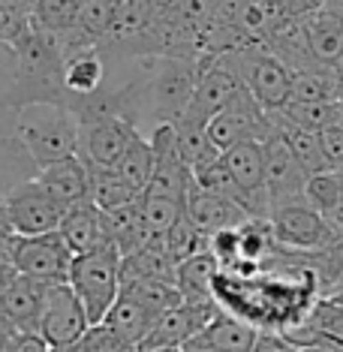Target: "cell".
I'll return each instance as SVG.
<instances>
[{
	"label": "cell",
	"mask_w": 343,
	"mask_h": 352,
	"mask_svg": "<svg viewBox=\"0 0 343 352\" xmlns=\"http://www.w3.org/2000/svg\"><path fill=\"white\" fill-rule=\"evenodd\" d=\"M12 54V82L6 102L19 111L36 102L67 106V87H63V54L52 36L30 30L10 49Z\"/></svg>",
	"instance_id": "cell-1"
},
{
	"label": "cell",
	"mask_w": 343,
	"mask_h": 352,
	"mask_svg": "<svg viewBox=\"0 0 343 352\" xmlns=\"http://www.w3.org/2000/svg\"><path fill=\"white\" fill-rule=\"evenodd\" d=\"M3 202H6V211H10L15 235H25V238L58 232L63 211H67L60 202H54V199L45 193V187L36 178L12 184L3 193Z\"/></svg>",
	"instance_id": "cell-8"
},
{
	"label": "cell",
	"mask_w": 343,
	"mask_h": 352,
	"mask_svg": "<svg viewBox=\"0 0 343 352\" xmlns=\"http://www.w3.org/2000/svg\"><path fill=\"white\" fill-rule=\"evenodd\" d=\"M271 115V124H274V130L286 139V145L292 148L295 160H298L301 166H305L307 175H319V172H331L329 169V160L322 154V145H319V135L310 133V130H301V126L289 124L280 111H268Z\"/></svg>",
	"instance_id": "cell-25"
},
{
	"label": "cell",
	"mask_w": 343,
	"mask_h": 352,
	"mask_svg": "<svg viewBox=\"0 0 343 352\" xmlns=\"http://www.w3.org/2000/svg\"><path fill=\"white\" fill-rule=\"evenodd\" d=\"M220 304L208 301V304H193V301H181L178 307L166 310L163 316L154 322L148 340L139 349H184L196 334H202V328L217 316ZM135 349V352H139Z\"/></svg>",
	"instance_id": "cell-14"
},
{
	"label": "cell",
	"mask_w": 343,
	"mask_h": 352,
	"mask_svg": "<svg viewBox=\"0 0 343 352\" xmlns=\"http://www.w3.org/2000/svg\"><path fill=\"white\" fill-rule=\"evenodd\" d=\"M0 6H6V0H0Z\"/></svg>",
	"instance_id": "cell-48"
},
{
	"label": "cell",
	"mask_w": 343,
	"mask_h": 352,
	"mask_svg": "<svg viewBox=\"0 0 343 352\" xmlns=\"http://www.w3.org/2000/svg\"><path fill=\"white\" fill-rule=\"evenodd\" d=\"M253 352H298V346L283 331H259Z\"/></svg>",
	"instance_id": "cell-38"
},
{
	"label": "cell",
	"mask_w": 343,
	"mask_h": 352,
	"mask_svg": "<svg viewBox=\"0 0 343 352\" xmlns=\"http://www.w3.org/2000/svg\"><path fill=\"white\" fill-rule=\"evenodd\" d=\"M154 148H151L148 139H142V135H135L130 142V148H126V154L121 157V163H118V172H121V178L130 184L139 196L148 193L151 187V178H154Z\"/></svg>",
	"instance_id": "cell-29"
},
{
	"label": "cell",
	"mask_w": 343,
	"mask_h": 352,
	"mask_svg": "<svg viewBox=\"0 0 343 352\" xmlns=\"http://www.w3.org/2000/svg\"><path fill=\"white\" fill-rule=\"evenodd\" d=\"M289 100L292 102H340V76L331 73V69L292 73Z\"/></svg>",
	"instance_id": "cell-27"
},
{
	"label": "cell",
	"mask_w": 343,
	"mask_h": 352,
	"mask_svg": "<svg viewBox=\"0 0 343 352\" xmlns=\"http://www.w3.org/2000/svg\"><path fill=\"white\" fill-rule=\"evenodd\" d=\"M67 283L85 304L91 325H100L121 295V253L111 244H102L91 253L76 256Z\"/></svg>",
	"instance_id": "cell-3"
},
{
	"label": "cell",
	"mask_w": 343,
	"mask_h": 352,
	"mask_svg": "<svg viewBox=\"0 0 343 352\" xmlns=\"http://www.w3.org/2000/svg\"><path fill=\"white\" fill-rule=\"evenodd\" d=\"M262 145H265V184H268L271 211L280 205L307 202L305 190H307L310 175L305 172V166L295 160L292 148L286 145V139L274 130Z\"/></svg>",
	"instance_id": "cell-13"
},
{
	"label": "cell",
	"mask_w": 343,
	"mask_h": 352,
	"mask_svg": "<svg viewBox=\"0 0 343 352\" xmlns=\"http://www.w3.org/2000/svg\"><path fill=\"white\" fill-rule=\"evenodd\" d=\"M102 229H106V244H111L118 253L130 256L139 247L148 244V226L145 217H142V199L133 205L115 208V211H102Z\"/></svg>",
	"instance_id": "cell-22"
},
{
	"label": "cell",
	"mask_w": 343,
	"mask_h": 352,
	"mask_svg": "<svg viewBox=\"0 0 343 352\" xmlns=\"http://www.w3.org/2000/svg\"><path fill=\"white\" fill-rule=\"evenodd\" d=\"M12 238H15V229H12V220H10V211H6L3 196H0V247H6V250H10Z\"/></svg>",
	"instance_id": "cell-40"
},
{
	"label": "cell",
	"mask_w": 343,
	"mask_h": 352,
	"mask_svg": "<svg viewBox=\"0 0 343 352\" xmlns=\"http://www.w3.org/2000/svg\"><path fill=\"white\" fill-rule=\"evenodd\" d=\"M15 274H19V271H15L6 259H0V295H3V289L12 283V277H15Z\"/></svg>",
	"instance_id": "cell-41"
},
{
	"label": "cell",
	"mask_w": 343,
	"mask_h": 352,
	"mask_svg": "<svg viewBox=\"0 0 343 352\" xmlns=\"http://www.w3.org/2000/svg\"><path fill=\"white\" fill-rule=\"evenodd\" d=\"M78 10L82 0H36L30 10V25L39 34L60 39L78 25Z\"/></svg>",
	"instance_id": "cell-26"
},
{
	"label": "cell",
	"mask_w": 343,
	"mask_h": 352,
	"mask_svg": "<svg viewBox=\"0 0 343 352\" xmlns=\"http://www.w3.org/2000/svg\"><path fill=\"white\" fill-rule=\"evenodd\" d=\"M277 111L289 124L301 126V130H310V133H322L343 121V102H292L289 100Z\"/></svg>",
	"instance_id": "cell-28"
},
{
	"label": "cell",
	"mask_w": 343,
	"mask_h": 352,
	"mask_svg": "<svg viewBox=\"0 0 343 352\" xmlns=\"http://www.w3.org/2000/svg\"><path fill=\"white\" fill-rule=\"evenodd\" d=\"M184 214H187L184 202H175V199L166 196H142V217H145L151 238H163Z\"/></svg>",
	"instance_id": "cell-33"
},
{
	"label": "cell",
	"mask_w": 343,
	"mask_h": 352,
	"mask_svg": "<svg viewBox=\"0 0 343 352\" xmlns=\"http://www.w3.org/2000/svg\"><path fill=\"white\" fill-rule=\"evenodd\" d=\"M139 352H181V349H139Z\"/></svg>",
	"instance_id": "cell-46"
},
{
	"label": "cell",
	"mask_w": 343,
	"mask_h": 352,
	"mask_svg": "<svg viewBox=\"0 0 343 352\" xmlns=\"http://www.w3.org/2000/svg\"><path fill=\"white\" fill-rule=\"evenodd\" d=\"M76 253L67 247V241L58 232L49 235H15L10 244V265L25 277H34L39 283H67L69 265Z\"/></svg>",
	"instance_id": "cell-5"
},
{
	"label": "cell",
	"mask_w": 343,
	"mask_h": 352,
	"mask_svg": "<svg viewBox=\"0 0 343 352\" xmlns=\"http://www.w3.org/2000/svg\"><path fill=\"white\" fill-rule=\"evenodd\" d=\"M259 338V328L244 322L241 316L229 314V310H217V316L202 328V334H196L190 343L214 352H253Z\"/></svg>",
	"instance_id": "cell-17"
},
{
	"label": "cell",
	"mask_w": 343,
	"mask_h": 352,
	"mask_svg": "<svg viewBox=\"0 0 343 352\" xmlns=\"http://www.w3.org/2000/svg\"><path fill=\"white\" fill-rule=\"evenodd\" d=\"M157 3H166V0H157Z\"/></svg>",
	"instance_id": "cell-49"
},
{
	"label": "cell",
	"mask_w": 343,
	"mask_h": 352,
	"mask_svg": "<svg viewBox=\"0 0 343 352\" xmlns=\"http://www.w3.org/2000/svg\"><path fill=\"white\" fill-rule=\"evenodd\" d=\"M157 319L159 316H154L148 307H142L133 295L121 292L118 301L111 304V310L106 314V319H102V325H109L111 331L130 346V352H135L148 340V334H151V328H154Z\"/></svg>",
	"instance_id": "cell-21"
},
{
	"label": "cell",
	"mask_w": 343,
	"mask_h": 352,
	"mask_svg": "<svg viewBox=\"0 0 343 352\" xmlns=\"http://www.w3.org/2000/svg\"><path fill=\"white\" fill-rule=\"evenodd\" d=\"M298 352H322V349H313V346H301Z\"/></svg>",
	"instance_id": "cell-47"
},
{
	"label": "cell",
	"mask_w": 343,
	"mask_h": 352,
	"mask_svg": "<svg viewBox=\"0 0 343 352\" xmlns=\"http://www.w3.org/2000/svg\"><path fill=\"white\" fill-rule=\"evenodd\" d=\"M49 352H78V343H69V346H49Z\"/></svg>",
	"instance_id": "cell-44"
},
{
	"label": "cell",
	"mask_w": 343,
	"mask_h": 352,
	"mask_svg": "<svg viewBox=\"0 0 343 352\" xmlns=\"http://www.w3.org/2000/svg\"><path fill=\"white\" fill-rule=\"evenodd\" d=\"M78 352H130V346L109 325H91L78 340Z\"/></svg>",
	"instance_id": "cell-36"
},
{
	"label": "cell",
	"mask_w": 343,
	"mask_h": 352,
	"mask_svg": "<svg viewBox=\"0 0 343 352\" xmlns=\"http://www.w3.org/2000/svg\"><path fill=\"white\" fill-rule=\"evenodd\" d=\"M343 193V172H319V175H310L307 178V190H305V199L310 208H316L325 220L331 217L334 205Z\"/></svg>",
	"instance_id": "cell-35"
},
{
	"label": "cell",
	"mask_w": 343,
	"mask_h": 352,
	"mask_svg": "<svg viewBox=\"0 0 343 352\" xmlns=\"http://www.w3.org/2000/svg\"><path fill=\"white\" fill-rule=\"evenodd\" d=\"M193 187L202 190V193H211V196H223V199H232V202L241 205V193H238L232 175H229L226 163H223V154L208 160V163L196 166L193 169ZM244 208V205H241Z\"/></svg>",
	"instance_id": "cell-32"
},
{
	"label": "cell",
	"mask_w": 343,
	"mask_h": 352,
	"mask_svg": "<svg viewBox=\"0 0 343 352\" xmlns=\"http://www.w3.org/2000/svg\"><path fill=\"white\" fill-rule=\"evenodd\" d=\"M121 292L133 295V298L139 301L142 307H148L154 316H163L166 310L178 307V304L184 301L181 298V292H178V286L159 283V280H124Z\"/></svg>",
	"instance_id": "cell-31"
},
{
	"label": "cell",
	"mask_w": 343,
	"mask_h": 352,
	"mask_svg": "<svg viewBox=\"0 0 343 352\" xmlns=\"http://www.w3.org/2000/svg\"><path fill=\"white\" fill-rule=\"evenodd\" d=\"M159 73L151 82V109L159 124H175L187 111L193 100L202 60H181V58H159Z\"/></svg>",
	"instance_id": "cell-9"
},
{
	"label": "cell",
	"mask_w": 343,
	"mask_h": 352,
	"mask_svg": "<svg viewBox=\"0 0 343 352\" xmlns=\"http://www.w3.org/2000/svg\"><path fill=\"white\" fill-rule=\"evenodd\" d=\"M325 3H329V0H280V10L286 19L295 21V19H305V15L322 10Z\"/></svg>",
	"instance_id": "cell-39"
},
{
	"label": "cell",
	"mask_w": 343,
	"mask_h": 352,
	"mask_svg": "<svg viewBox=\"0 0 343 352\" xmlns=\"http://www.w3.org/2000/svg\"><path fill=\"white\" fill-rule=\"evenodd\" d=\"M181 352H214V349H205V346H196V343H187Z\"/></svg>",
	"instance_id": "cell-45"
},
{
	"label": "cell",
	"mask_w": 343,
	"mask_h": 352,
	"mask_svg": "<svg viewBox=\"0 0 343 352\" xmlns=\"http://www.w3.org/2000/svg\"><path fill=\"white\" fill-rule=\"evenodd\" d=\"M15 334H19V331H15V328H12L10 322H6L3 316H0V349H3L6 343H10V340L15 338Z\"/></svg>",
	"instance_id": "cell-42"
},
{
	"label": "cell",
	"mask_w": 343,
	"mask_h": 352,
	"mask_svg": "<svg viewBox=\"0 0 343 352\" xmlns=\"http://www.w3.org/2000/svg\"><path fill=\"white\" fill-rule=\"evenodd\" d=\"M319 135V145H322V154L329 160V169L343 172V121L329 126V130L316 133Z\"/></svg>",
	"instance_id": "cell-37"
},
{
	"label": "cell",
	"mask_w": 343,
	"mask_h": 352,
	"mask_svg": "<svg viewBox=\"0 0 343 352\" xmlns=\"http://www.w3.org/2000/svg\"><path fill=\"white\" fill-rule=\"evenodd\" d=\"M268 223L274 229V241L280 250H298V253H319L322 247L334 241V226L316 208L307 202L280 205L268 214Z\"/></svg>",
	"instance_id": "cell-7"
},
{
	"label": "cell",
	"mask_w": 343,
	"mask_h": 352,
	"mask_svg": "<svg viewBox=\"0 0 343 352\" xmlns=\"http://www.w3.org/2000/svg\"><path fill=\"white\" fill-rule=\"evenodd\" d=\"M163 247H166V253L172 256L175 262H184V259H190V256H196V253H205L208 250V235H202L193 223H190V217L184 214L175 226L166 232L163 235Z\"/></svg>",
	"instance_id": "cell-34"
},
{
	"label": "cell",
	"mask_w": 343,
	"mask_h": 352,
	"mask_svg": "<svg viewBox=\"0 0 343 352\" xmlns=\"http://www.w3.org/2000/svg\"><path fill=\"white\" fill-rule=\"evenodd\" d=\"M223 163H226L238 193H241L244 211L256 220H268L271 202L265 184V145L262 142H241V145L223 151Z\"/></svg>",
	"instance_id": "cell-10"
},
{
	"label": "cell",
	"mask_w": 343,
	"mask_h": 352,
	"mask_svg": "<svg viewBox=\"0 0 343 352\" xmlns=\"http://www.w3.org/2000/svg\"><path fill=\"white\" fill-rule=\"evenodd\" d=\"M139 193L121 178L118 169H102V166H87V202L100 211H115V208L139 202Z\"/></svg>",
	"instance_id": "cell-24"
},
{
	"label": "cell",
	"mask_w": 343,
	"mask_h": 352,
	"mask_svg": "<svg viewBox=\"0 0 343 352\" xmlns=\"http://www.w3.org/2000/svg\"><path fill=\"white\" fill-rule=\"evenodd\" d=\"M232 58L238 76H241L244 87L253 94L265 111H277L289 102V87H292V69L286 67L280 58H274L265 45L247 43L238 49L226 52Z\"/></svg>",
	"instance_id": "cell-4"
},
{
	"label": "cell",
	"mask_w": 343,
	"mask_h": 352,
	"mask_svg": "<svg viewBox=\"0 0 343 352\" xmlns=\"http://www.w3.org/2000/svg\"><path fill=\"white\" fill-rule=\"evenodd\" d=\"M187 217L202 235L211 238V235H217V232L244 226V223L250 220V214L238 202H232V199L211 196V193H202V190L193 187L187 196Z\"/></svg>",
	"instance_id": "cell-16"
},
{
	"label": "cell",
	"mask_w": 343,
	"mask_h": 352,
	"mask_svg": "<svg viewBox=\"0 0 343 352\" xmlns=\"http://www.w3.org/2000/svg\"><path fill=\"white\" fill-rule=\"evenodd\" d=\"M106 82V54L100 49H85L63 58V87H67V102L85 100L102 91Z\"/></svg>",
	"instance_id": "cell-19"
},
{
	"label": "cell",
	"mask_w": 343,
	"mask_h": 352,
	"mask_svg": "<svg viewBox=\"0 0 343 352\" xmlns=\"http://www.w3.org/2000/svg\"><path fill=\"white\" fill-rule=\"evenodd\" d=\"M172 126H175V135H178L181 157H184V163L190 166V169H196V166L220 157V151L214 148L211 139H208V124L190 121V118H178Z\"/></svg>",
	"instance_id": "cell-30"
},
{
	"label": "cell",
	"mask_w": 343,
	"mask_h": 352,
	"mask_svg": "<svg viewBox=\"0 0 343 352\" xmlns=\"http://www.w3.org/2000/svg\"><path fill=\"white\" fill-rule=\"evenodd\" d=\"M49 283H39L34 277L15 274L12 283L0 295V316L21 334H36L39 314H43V301Z\"/></svg>",
	"instance_id": "cell-15"
},
{
	"label": "cell",
	"mask_w": 343,
	"mask_h": 352,
	"mask_svg": "<svg viewBox=\"0 0 343 352\" xmlns=\"http://www.w3.org/2000/svg\"><path fill=\"white\" fill-rule=\"evenodd\" d=\"M217 274H220L217 259L211 256V250H205V253H196L181 262L175 286H178L184 301L208 304V301H214V280H217Z\"/></svg>",
	"instance_id": "cell-23"
},
{
	"label": "cell",
	"mask_w": 343,
	"mask_h": 352,
	"mask_svg": "<svg viewBox=\"0 0 343 352\" xmlns=\"http://www.w3.org/2000/svg\"><path fill=\"white\" fill-rule=\"evenodd\" d=\"M271 133H274L271 115L253 100V94L247 87L220 115H214L208 121V139L220 154L241 145V142H265Z\"/></svg>",
	"instance_id": "cell-6"
},
{
	"label": "cell",
	"mask_w": 343,
	"mask_h": 352,
	"mask_svg": "<svg viewBox=\"0 0 343 352\" xmlns=\"http://www.w3.org/2000/svg\"><path fill=\"white\" fill-rule=\"evenodd\" d=\"M36 181L43 184L45 193H49L54 202H60L63 208L87 202V163L78 154L39 169Z\"/></svg>",
	"instance_id": "cell-18"
},
{
	"label": "cell",
	"mask_w": 343,
	"mask_h": 352,
	"mask_svg": "<svg viewBox=\"0 0 343 352\" xmlns=\"http://www.w3.org/2000/svg\"><path fill=\"white\" fill-rule=\"evenodd\" d=\"M15 135L27 157L34 160L36 172L78 154V121L67 106L36 102V106L19 109Z\"/></svg>",
	"instance_id": "cell-2"
},
{
	"label": "cell",
	"mask_w": 343,
	"mask_h": 352,
	"mask_svg": "<svg viewBox=\"0 0 343 352\" xmlns=\"http://www.w3.org/2000/svg\"><path fill=\"white\" fill-rule=\"evenodd\" d=\"M91 328V319L85 314V304L78 301L69 283H52L45 289L43 314H39V328L36 334L49 346H69L78 343L82 334Z\"/></svg>",
	"instance_id": "cell-12"
},
{
	"label": "cell",
	"mask_w": 343,
	"mask_h": 352,
	"mask_svg": "<svg viewBox=\"0 0 343 352\" xmlns=\"http://www.w3.org/2000/svg\"><path fill=\"white\" fill-rule=\"evenodd\" d=\"M58 235L67 241V247L76 256L91 253L106 244V229H102V211L91 202L73 205L63 211V220L58 226Z\"/></svg>",
	"instance_id": "cell-20"
},
{
	"label": "cell",
	"mask_w": 343,
	"mask_h": 352,
	"mask_svg": "<svg viewBox=\"0 0 343 352\" xmlns=\"http://www.w3.org/2000/svg\"><path fill=\"white\" fill-rule=\"evenodd\" d=\"M241 91H244V82H241V76H238V69H235V63L229 54L205 60L202 73H199V82H196V91H193V100H190V106L181 118L208 124L211 118L220 115Z\"/></svg>",
	"instance_id": "cell-11"
},
{
	"label": "cell",
	"mask_w": 343,
	"mask_h": 352,
	"mask_svg": "<svg viewBox=\"0 0 343 352\" xmlns=\"http://www.w3.org/2000/svg\"><path fill=\"white\" fill-rule=\"evenodd\" d=\"M34 3H36V0H6V6H12L15 12H25V15H30Z\"/></svg>",
	"instance_id": "cell-43"
},
{
	"label": "cell",
	"mask_w": 343,
	"mask_h": 352,
	"mask_svg": "<svg viewBox=\"0 0 343 352\" xmlns=\"http://www.w3.org/2000/svg\"><path fill=\"white\" fill-rule=\"evenodd\" d=\"M340 69H343V67H340Z\"/></svg>",
	"instance_id": "cell-50"
}]
</instances>
